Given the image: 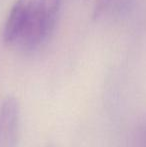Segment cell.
I'll list each match as a JSON object with an SVG mask.
<instances>
[{
    "instance_id": "obj_3",
    "label": "cell",
    "mask_w": 146,
    "mask_h": 147,
    "mask_svg": "<svg viewBox=\"0 0 146 147\" xmlns=\"http://www.w3.org/2000/svg\"><path fill=\"white\" fill-rule=\"evenodd\" d=\"M20 105L8 96L0 107V147H17L20 131Z\"/></svg>"
},
{
    "instance_id": "obj_2",
    "label": "cell",
    "mask_w": 146,
    "mask_h": 147,
    "mask_svg": "<svg viewBox=\"0 0 146 147\" xmlns=\"http://www.w3.org/2000/svg\"><path fill=\"white\" fill-rule=\"evenodd\" d=\"M37 0H15L6 20L3 38L7 44L17 45L33 16Z\"/></svg>"
},
{
    "instance_id": "obj_1",
    "label": "cell",
    "mask_w": 146,
    "mask_h": 147,
    "mask_svg": "<svg viewBox=\"0 0 146 147\" xmlns=\"http://www.w3.org/2000/svg\"><path fill=\"white\" fill-rule=\"evenodd\" d=\"M62 0H37L33 16L17 46L33 50L48 39L55 27Z\"/></svg>"
},
{
    "instance_id": "obj_5",
    "label": "cell",
    "mask_w": 146,
    "mask_h": 147,
    "mask_svg": "<svg viewBox=\"0 0 146 147\" xmlns=\"http://www.w3.org/2000/svg\"><path fill=\"white\" fill-rule=\"evenodd\" d=\"M137 147H146V116L143 118L138 130Z\"/></svg>"
},
{
    "instance_id": "obj_6",
    "label": "cell",
    "mask_w": 146,
    "mask_h": 147,
    "mask_svg": "<svg viewBox=\"0 0 146 147\" xmlns=\"http://www.w3.org/2000/svg\"><path fill=\"white\" fill-rule=\"evenodd\" d=\"M46 147H54V146H53V145H51V144H48V145H47Z\"/></svg>"
},
{
    "instance_id": "obj_4",
    "label": "cell",
    "mask_w": 146,
    "mask_h": 147,
    "mask_svg": "<svg viewBox=\"0 0 146 147\" xmlns=\"http://www.w3.org/2000/svg\"><path fill=\"white\" fill-rule=\"evenodd\" d=\"M111 3H112V0H96L93 9L94 19H98L99 17H101L105 13L106 10L109 8Z\"/></svg>"
}]
</instances>
